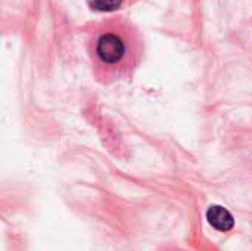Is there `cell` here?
I'll return each instance as SVG.
<instances>
[{
	"label": "cell",
	"instance_id": "obj_1",
	"mask_svg": "<svg viewBox=\"0 0 252 251\" xmlns=\"http://www.w3.org/2000/svg\"><path fill=\"white\" fill-rule=\"evenodd\" d=\"M92 44L97 75L103 81L130 72L139 59L137 37L123 22H109L99 27Z\"/></svg>",
	"mask_w": 252,
	"mask_h": 251
},
{
	"label": "cell",
	"instance_id": "obj_2",
	"mask_svg": "<svg viewBox=\"0 0 252 251\" xmlns=\"http://www.w3.org/2000/svg\"><path fill=\"white\" fill-rule=\"evenodd\" d=\"M207 220L220 232H227L235 226V219L232 213L221 206H211L207 212Z\"/></svg>",
	"mask_w": 252,
	"mask_h": 251
},
{
	"label": "cell",
	"instance_id": "obj_3",
	"mask_svg": "<svg viewBox=\"0 0 252 251\" xmlns=\"http://www.w3.org/2000/svg\"><path fill=\"white\" fill-rule=\"evenodd\" d=\"M123 4V0H89V6L97 12H112Z\"/></svg>",
	"mask_w": 252,
	"mask_h": 251
}]
</instances>
